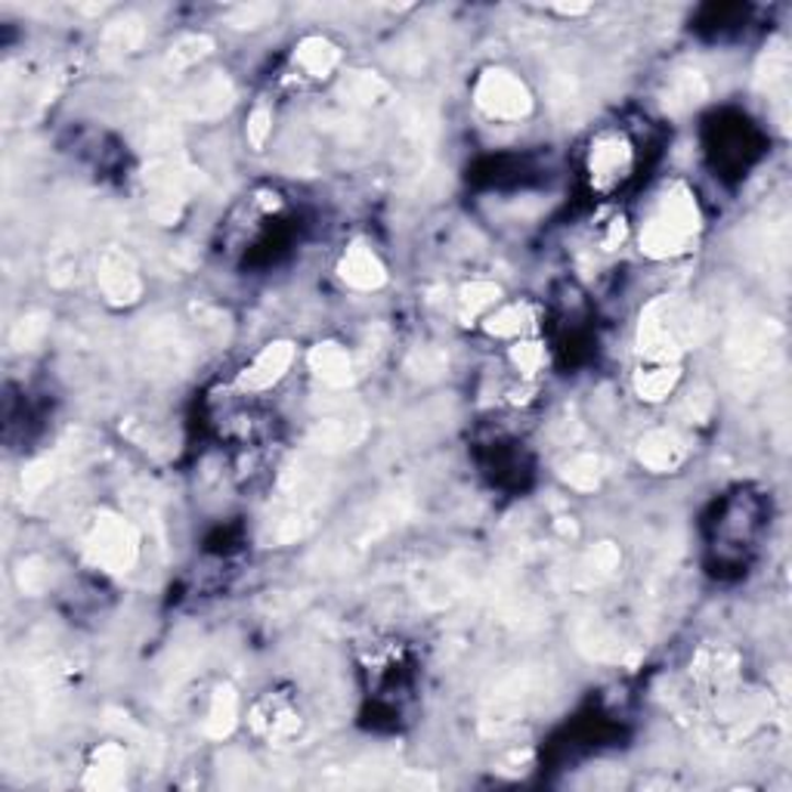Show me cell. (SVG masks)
<instances>
[{"label": "cell", "mask_w": 792, "mask_h": 792, "mask_svg": "<svg viewBox=\"0 0 792 792\" xmlns=\"http://www.w3.org/2000/svg\"><path fill=\"white\" fill-rule=\"evenodd\" d=\"M44 328H47V316H44V313L25 316V319H19L16 331H13V343H16V347H32V343L44 335Z\"/></svg>", "instance_id": "484cf974"}, {"label": "cell", "mask_w": 792, "mask_h": 792, "mask_svg": "<svg viewBox=\"0 0 792 792\" xmlns=\"http://www.w3.org/2000/svg\"><path fill=\"white\" fill-rule=\"evenodd\" d=\"M96 286L103 291L106 304L133 306L143 298V276L137 260L121 248H106L96 264Z\"/></svg>", "instance_id": "5b68a950"}, {"label": "cell", "mask_w": 792, "mask_h": 792, "mask_svg": "<svg viewBox=\"0 0 792 792\" xmlns=\"http://www.w3.org/2000/svg\"><path fill=\"white\" fill-rule=\"evenodd\" d=\"M106 47H112L115 54H130L143 44L145 25L140 16H121L115 22H108L106 28Z\"/></svg>", "instance_id": "7402d4cb"}, {"label": "cell", "mask_w": 792, "mask_h": 792, "mask_svg": "<svg viewBox=\"0 0 792 792\" xmlns=\"http://www.w3.org/2000/svg\"><path fill=\"white\" fill-rule=\"evenodd\" d=\"M294 66H298L306 78L323 81V78H328V74L341 66V47L323 35H310L294 47Z\"/></svg>", "instance_id": "7c38bea8"}, {"label": "cell", "mask_w": 792, "mask_h": 792, "mask_svg": "<svg viewBox=\"0 0 792 792\" xmlns=\"http://www.w3.org/2000/svg\"><path fill=\"white\" fill-rule=\"evenodd\" d=\"M687 440L678 431H668V428H660V431H650L641 436L638 443V462L644 465L653 474H672L678 470L687 462Z\"/></svg>", "instance_id": "9c48e42d"}, {"label": "cell", "mask_w": 792, "mask_h": 792, "mask_svg": "<svg viewBox=\"0 0 792 792\" xmlns=\"http://www.w3.org/2000/svg\"><path fill=\"white\" fill-rule=\"evenodd\" d=\"M706 100V81H702L700 72H685L678 74L668 88V100L666 106L675 108V112H685V108L700 106Z\"/></svg>", "instance_id": "603a6c76"}, {"label": "cell", "mask_w": 792, "mask_h": 792, "mask_svg": "<svg viewBox=\"0 0 792 792\" xmlns=\"http://www.w3.org/2000/svg\"><path fill=\"white\" fill-rule=\"evenodd\" d=\"M272 13H276L272 7L254 3V7H242V10H235L233 16H230V22H233L235 28H257V25H264Z\"/></svg>", "instance_id": "4316f807"}, {"label": "cell", "mask_w": 792, "mask_h": 792, "mask_svg": "<svg viewBox=\"0 0 792 792\" xmlns=\"http://www.w3.org/2000/svg\"><path fill=\"white\" fill-rule=\"evenodd\" d=\"M245 137L252 143L254 152H260L264 145L270 143L272 137V112L267 106H257L248 115V127H245Z\"/></svg>", "instance_id": "d4e9b609"}, {"label": "cell", "mask_w": 792, "mask_h": 792, "mask_svg": "<svg viewBox=\"0 0 792 792\" xmlns=\"http://www.w3.org/2000/svg\"><path fill=\"white\" fill-rule=\"evenodd\" d=\"M678 381H682L678 362H650V369H641L634 375V394L644 403H663L675 394Z\"/></svg>", "instance_id": "5bb4252c"}, {"label": "cell", "mask_w": 792, "mask_h": 792, "mask_svg": "<svg viewBox=\"0 0 792 792\" xmlns=\"http://www.w3.org/2000/svg\"><path fill=\"white\" fill-rule=\"evenodd\" d=\"M563 484L570 489H576V492H594V489L601 487V480H604V462L592 455V452H582L576 458H570L567 465H563Z\"/></svg>", "instance_id": "ac0fdd59"}, {"label": "cell", "mask_w": 792, "mask_h": 792, "mask_svg": "<svg viewBox=\"0 0 792 792\" xmlns=\"http://www.w3.org/2000/svg\"><path fill=\"white\" fill-rule=\"evenodd\" d=\"M306 365L325 387H347L353 381V357L338 341H319L310 347Z\"/></svg>", "instance_id": "8fae6325"}, {"label": "cell", "mask_w": 792, "mask_h": 792, "mask_svg": "<svg viewBox=\"0 0 792 792\" xmlns=\"http://www.w3.org/2000/svg\"><path fill=\"white\" fill-rule=\"evenodd\" d=\"M702 230L700 205L694 189L685 183H672L656 198L653 211L641 226V252L653 260H668L694 248Z\"/></svg>", "instance_id": "6da1fadb"}, {"label": "cell", "mask_w": 792, "mask_h": 792, "mask_svg": "<svg viewBox=\"0 0 792 792\" xmlns=\"http://www.w3.org/2000/svg\"><path fill=\"white\" fill-rule=\"evenodd\" d=\"M338 276H341V282L347 289L378 291L387 282V267L365 242H353L341 254V260H338Z\"/></svg>", "instance_id": "ba28073f"}, {"label": "cell", "mask_w": 792, "mask_h": 792, "mask_svg": "<svg viewBox=\"0 0 792 792\" xmlns=\"http://www.w3.org/2000/svg\"><path fill=\"white\" fill-rule=\"evenodd\" d=\"M502 298V289L496 282H487V279H477V282H468L465 289L458 291L455 304H458V319L465 325L477 323V319H487L489 313L496 310Z\"/></svg>", "instance_id": "2e32d148"}, {"label": "cell", "mask_w": 792, "mask_h": 792, "mask_svg": "<svg viewBox=\"0 0 792 792\" xmlns=\"http://www.w3.org/2000/svg\"><path fill=\"white\" fill-rule=\"evenodd\" d=\"M709 409H712V399H709V394H690L687 396V403H685V412L694 418V421H702L706 415H709Z\"/></svg>", "instance_id": "83f0119b"}, {"label": "cell", "mask_w": 792, "mask_h": 792, "mask_svg": "<svg viewBox=\"0 0 792 792\" xmlns=\"http://www.w3.org/2000/svg\"><path fill=\"white\" fill-rule=\"evenodd\" d=\"M84 555L106 573H130L140 560V533L121 514L100 511L84 533Z\"/></svg>", "instance_id": "3957f363"}, {"label": "cell", "mask_w": 792, "mask_h": 792, "mask_svg": "<svg viewBox=\"0 0 792 792\" xmlns=\"http://www.w3.org/2000/svg\"><path fill=\"white\" fill-rule=\"evenodd\" d=\"M238 724V694L233 685H220L211 694L208 715H205V734L211 739H226Z\"/></svg>", "instance_id": "9a60e30c"}, {"label": "cell", "mask_w": 792, "mask_h": 792, "mask_svg": "<svg viewBox=\"0 0 792 792\" xmlns=\"http://www.w3.org/2000/svg\"><path fill=\"white\" fill-rule=\"evenodd\" d=\"M127 783V749L121 743H100L88 758L84 787L88 790H121Z\"/></svg>", "instance_id": "30bf717a"}, {"label": "cell", "mask_w": 792, "mask_h": 792, "mask_svg": "<svg viewBox=\"0 0 792 792\" xmlns=\"http://www.w3.org/2000/svg\"><path fill=\"white\" fill-rule=\"evenodd\" d=\"M474 103L492 121H521L533 112V93L508 69H487L474 84Z\"/></svg>", "instance_id": "277c9868"}, {"label": "cell", "mask_w": 792, "mask_h": 792, "mask_svg": "<svg viewBox=\"0 0 792 792\" xmlns=\"http://www.w3.org/2000/svg\"><path fill=\"white\" fill-rule=\"evenodd\" d=\"M697 338V319L685 304L656 298L644 306L638 323V353L648 362H678Z\"/></svg>", "instance_id": "7a4b0ae2"}, {"label": "cell", "mask_w": 792, "mask_h": 792, "mask_svg": "<svg viewBox=\"0 0 792 792\" xmlns=\"http://www.w3.org/2000/svg\"><path fill=\"white\" fill-rule=\"evenodd\" d=\"M589 180L597 193H610L619 183L629 177L631 164H634V149L622 133H601L594 137L589 149Z\"/></svg>", "instance_id": "8992f818"}, {"label": "cell", "mask_w": 792, "mask_h": 792, "mask_svg": "<svg viewBox=\"0 0 792 792\" xmlns=\"http://www.w3.org/2000/svg\"><path fill=\"white\" fill-rule=\"evenodd\" d=\"M298 727H301V719L291 712L289 706L270 702V706H267V719H264L260 712H254V731L264 734L267 739H286L291 737Z\"/></svg>", "instance_id": "ffe728a7"}, {"label": "cell", "mask_w": 792, "mask_h": 792, "mask_svg": "<svg viewBox=\"0 0 792 792\" xmlns=\"http://www.w3.org/2000/svg\"><path fill=\"white\" fill-rule=\"evenodd\" d=\"M545 360H548V353H545V343L541 341L521 338V341H514V347H511V362H514V369L521 372L523 378L539 375L541 369H545Z\"/></svg>", "instance_id": "cb8c5ba5"}, {"label": "cell", "mask_w": 792, "mask_h": 792, "mask_svg": "<svg viewBox=\"0 0 792 792\" xmlns=\"http://www.w3.org/2000/svg\"><path fill=\"white\" fill-rule=\"evenodd\" d=\"M341 93L350 100V103H360V106H375L381 103L391 88H387V81L378 78L375 72H350L343 74L341 81Z\"/></svg>", "instance_id": "d6986e66"}, {"label": "cell", "mask_w": 792, "mask_h": 792, "mask_svg": "<svg viewBox=\"0 0 792 792\" xmlns=\"http://www.w3.org/2000/svg\"><path fill=\"white\" fill-rule=\"evenodd\" d=\"M233 103V88H230V81L226 78H208L196 93H193V100H189V112L196 115V118H217V115H223L226 108Z\"/></svg>", "instance_id": "e0dca14e"}, {"label": "cell", "mask_w": 792, "mask_h": 792, "mask_svg": "<svg viewBox=\"0 0 792 792\" xmlns=\"http://www.w3.org/2000/svg\"><path fill=\"white\" fill-rule=\"evenodd\" d=\"M294 357H298V350H294L291 341L267 343V347L245 365V372L238 375V387H242V391H252V394L270 391L272 384H279V381L289 375V369L294 365Z\"/></svg>", "instance_id": "52a82bcc"}, {"label": "cell", "mask_w": 792, "mask_h": 792, "mask_svg": "<svg viewBox=\"0 0 792 792\" xmlns=\"http://www.w3.org/2000/svg\"><path fill=\"white\" fill-rule=\"evenodd\" d=\"M484 328H487V335H492V338L521 341V338H526V335L536 328V310H533V304H526V301L504 304L489 313L487 319H484Z\"/></svg>", "instance_id": "4fadbf2b"}, {"label": "cell", "mask_w": 792, "mask_h": 792, "mask_svg": "<svg viewBox=\"0 0 792 792\" xmlns=\"http://www.w3.org/2000/svg\"><path fill=\"white\" fill-rule=\"evenodd\" d=\"M211 47H214V40L208 35H183L180 40L171 47V54H167V69H171V72L193 69V66H198L205 56L211 54Z\"/></svg>", "instance_id": "44dd1931"}]
</instances>
